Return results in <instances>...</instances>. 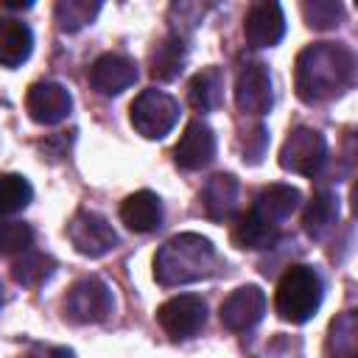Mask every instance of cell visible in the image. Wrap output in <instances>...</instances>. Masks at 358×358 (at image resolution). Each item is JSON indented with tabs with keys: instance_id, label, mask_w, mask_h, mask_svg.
<instances>
[{
	"instance_id": "obj_1",
	"label": "cell",
	"mask_w": 358,
	"mask_h": 358,
	"mask_svg": "<svg viewBox=\"0 0 358 358\" xmlns=\"http://www.w3.org/2000/svg\"><path fill=\"white\" fill-rule=\"evenodd\" d=\"M355 78V56L336 42H313L299 50L294 64V90L302 103H324L341 95Z\"/></svg>"
},
{
	"instance_id": "obj_19",
	"label": "cell",
	"mask_w": 358,
	"mask_h": 358,
	"mask_svg": "<svg viewBox=\"0 0 358 358\" xmlns=\"http://www.w3.org/2000/svg\"><path fill=\"white\" fill-rule=\"evenodd\" d=\"M34 50V34L22 20L3 17L0 20V64L20 67Z\"/></svg>"
},
{
	"instance_id": "obj_29",
	"label": "cell",
	"mask_w": 358,
	"mask_h": 358,
	"mask_svg": "<svg viewBox=\"0 0 358 358\" xmlns=\"http://www.w3.org/2000/svg\"><path fill=\"white\" fill-rule=\"evenodd\" d=\"M241 145H243V159H249V162H257L260 157H263V148H266V129L263 126H255L243 140H241Z\"/></svg>"
},
{
	"instance_id": "obj_12",
	"label": "cell",
	"mask_w": 358,
	"mask_h": 358,
	"mask_svg": "<svg viewBox=\"0 0 358 358\" xmlns=\"http://www.w3.org/2000/svg\"><path fill=\"white\" fill-rule=\"evenodd\" d=\"M285 34V14L280 3L260 0L252 3L243 17V36L252 48H274Z\"/></svg>"
},
{
	"instance_id": "obj_13",
	"label": "cell",
	"mask_w": 358,
	"mask_h": 358,
	"mask_svg": "<svg viewBox=\"0 0 358 358\" xmlns=\"http://www.w3.org/2000/svg\"><path fill=\"white\" fill-rule=\"evenodd\" d=\"M215 157V134L204 120H190L173 148V162L182 171H201Z\"/></svg>"
},
{
	"instance_id": "obj_5",
	"label": "cell",
	"mask_w": 358,
	"mask_h": 358,
	"mask_svg": "<svg viewBox=\"0 0 358 358\" xmlns=\"http://www.w3.org/2000/svg\"><path fill=\"white\" fill-rule=\"evenodd\" d=\"M131 126L145 140H162L179 120V103L162 90H143L129 106Z\"/></svg>"
},
{
	"instance_id": "obj_23",
	"label": "cell",
	"mask_w": 358,
	"mask_h": 358,
	"mask_svg": "<svg viewBox=\"0 0 358 358\" xmlns=\"http://www.w3.org/2000/svg\"><path fill=\"white\" fill-rule=\"evenodd\" d=\"M224 98V73L218 67H204L190 78L187 101L196 112H213Z\"/></svg>"
},
{
	"instance_id": "obj_20",
	"label": "cell",
	"mask_w": 358,
	"mask_h": 358,
	"mask_svg": "<svg viewBox=\"0 0 358 358\" xmlns=\"http://www.w3.org/2000/svg\"><path fill=\"white\" fill-rule=\"evenodd\" d=\"M299 201H302V196H299L296 187H291V185H268V187H263L257 193L252 210L260 213L266 221H271V224L280 227L299 207Z\"/></svg>"
},
{
	"instance_id": "obj_28",
	"label": "cell",
	"mask_w": 358,
	"mask_h": 358,
	"mask_svg": "<svg viewBox=\"0 0 358 358\" xmlns=\"http://www.w3.org/2000/svg\"><path fill=\"white\" fill-rule=\"evenodd\" d=\"M34 241V229L22 221H0V255H17L25 252Z\"/></svg>"
},
{
	"instance_id": "obj_17",
	"label": "cell",
	"mask_w": 358,
	"mask_h": 358,
	"mask_svg": "<svg viewBox=\"0 0 358 358\" xmlns=\"http://www.w3.org/2000/svg\"><path fill=\"white\" fill-rule=\"evenodd\" d=\"M185 62H187V48L182 42V36L168 34L154 45V50L148 56V73L154 81H173L185 70Z\"/></svg>"
},
{
	"instance_id": "obj_24",
	"label": "cell",
	"mask_w": 358,
	"mask_h": 358,
	"mask_svg": "<svg viewBox=\"0 0 358 358\" xmlns=\"http://www.w3.org/2000/svg\"><path fill=\"white\" fill-rule=\"evenodd\" d=\"M56 268V260L45 252H28L22 255L14 266H11V277L17 285H25V288H39L45 280H50Z\"/></svg>"
},
{
	"instance_id": "obj_16",
	"label": "cell",
	"mask_w": 358,
	"mask_h": 358,
	"mask_svg": "<svg viewBox=\"0 0 358 358\" xmlns=\"http://www.w3.org/2000/svg\"><path fill=\"white\" fill-rule=\"evenodd\" d=\"M120 221L131 232H154L162 224V201L151 190H137L123 199L120 204Z\"/></svg>"
},
{
	"instance_id": "obj_10",
	"label": "cell",
	"mask_w": 358,
	"mask_h": 358,
	"mask_svg": "<svg viewBox=\"0 0 358 358\" xmlns=\"http://www.w3.org/2000/svg\"><path fill=\"white\" fill-rule=\"evenodd\" d=\"M25 109L34 123L56 126L62 123L73 109V95L59 81H36L25 92Z\"/></svg>"
},
{
	"instance_id": "obj_11",
	"label": "cell",
	"mask_w": 358,
	"mask_h": 358,
	"mask_svg": "<svg viewBox=\"0 0 358 358\" xmlns=\"http://www.w3.org/2000/svg\"><path fill=\"white\" fill-rule=\"evenodd\" d=\"M266 313V294L257 285H241L221 302V324L232 333L252 330Z\"/></svg>"
},
{
	"instance_id": "obj_27",
	"label": "cell",
	"mask_w": 358,
	"mask_h": 358,
	"mask_svg": "<svg viewBox=\"0 0 358 358\" xmlns=\"http://www.w3.org/2000/svg\"><path fill=\"white\" fill-rule=\"evenodd\" d=\"M302 17L308 22V28L313 31H330L341 22L344 17V6L336 0H313V3H302Z\"/></svg>"
},
{
	"instance_id": "obj_2",
	"label": "cell",
	"mask_w": 358,
	"mask_h": 358,
	"mask_svg": "<svg viewBox=\"0 0 358 358\" xmlns=\"http://www.w3.org/2000/svg\"><path fill=\"white\" fill-rule=\"evenodd\" d=\"M218 266V252L210 238L199 232H179L168 238L154 255V280L165 288L207 280Z\"/></svg>"
},
{
	"instance_id": "obj_6",
	"label": "cell",
	"mask_w": 358,
	"mask_h": 358,
	"mask_svg": "<svg viewBox=\"0 0 358 358\" xmlns=\"http://www.w3.org/2000/svg\"><path fill=\"white\" fill-rule=\"evenodd\" d=\"M324 159H327V143L310 126L291 129L280 148V168L299 173V176H316Z\"/></svg>"
},
{
	"instance_id": "obj_26",
	"label": "cell",
	"mask_w": 358,
	"mask_h": 358,
	"mask_svg": "<svg viewBox=\"0 0 358 358\" xmlns=\"http://www.w3.org/2000/svg\"><path fill=\"white\" fill-rule=\"evenodd\" d=\"M34 199V187L20 173H0V215H14L25 210Z\"/></svg>"
},
{
	"instance_id": "obj_15",
	"label": "cell",
	"mask_w": 358,
	"mask_h": 358,
	"mask_svg": "<svg viewBox=\"0 0 358 358\" xmlns=\"http://www.w3.org/2000/svg\"><path fill=\"white\" fill-rule=\"evenodd\" d=\"M238 179L232 173H215L204 182L201 193H199V201H201V210L210 221H227L235 215L238 210Z\"/></svg>"
},
{
	"instance_id": "obj_14",
	"label": "cell",
	"mask_w": 358,
	"mask_h": 358,
	"mask_svg": "<svg viewBox=\"0 0 358 358\" xmlns=\"http://www.w3.org/2000/svg\"><path fill=\"white\" fill-rule=\"evenodd\" d=\"M137 81V64L123 53H103L90 67V84L95 92L112 98Z\"/></svg>"
},
{
	"instance_id": "obj_4",
	"label": "cell",
	"mask_w": 358,
	"mask_h": 358,
	"mask_svg": "<svg viewBox=\"0 0 358 358\" xmlns=\"http://www.w3.org/2000/svg\"><path fill=\"white\" fill-rule=\"evenodd\" d=\"M62 308H64V316L76 324H98L115 308L112 288L101 277H92V274L81 277L67 288Z\"/></svg>"
},
{
	"instance_id": "obj_8",
	"label": "cell",
	"mask_w": 358,
	"mask_h": 358,
	"mask_svg": "<svg viewBox=\"0 0 358 358\" xmlns=\"http://www.w3.org/2000/svg\"><path fill=\"white\" fill-rule=\"evenodd\" d=\"M157 322L176 341L179 338H190V336H196L204 327V322H207V305L196 294H182V296H173V299H168V302L159 305Z\"/></svg>"
},
{
	"instance_id": "obj_30",
	"label": "cell",
	"mask_w": 358,
	"mask_h": 358,
	"mask_svg": "<svg viewBox=\"0 0 358 358\" xmlns=\"http://www.w3.org/2000/svg\"><path fill=\"white\" fill-rule=\"evenodd\" d=\"M22 358H73V352H67V350H50V355H36V352H31V355H22Z\"/></svg>"
},
{
	"instance_id": "obj_31",
	"label": "cell",
	"mask_w": 358,
	"mask_h": 358,
	"mask_svg": "<svg viewBox=\"0 0 358 358\" xmlns=\"http://www.w3.org/2000/svg\"><path fill=\"white\" fill-rule=\"evenodd\" d=\"M3 299H6V296H3V282H0V308H3Z\"/></svg>"
},
{
	"instance_id": "obj_7",
	"label": "cell",
	"mask_w": 358,
	"mask_h": 358,
	"mask_svg": "<svg viewBox=\"0 0 358 358\" xmlns=\"http://www.w3.org/2000/svg\"><path fill=\"white\" fill-rule=\"evenodd\" d=\"M67 238L73 249L84 257H103L117 243V232L95 210H78L67 224Z\"/></svg>"
},
{
	"instance_id": "obj_3",
	"label": "cell",
	"mask_w": 358,
	"mask_h": 358,
	"mask_svg": "<svg viewBox=\"0 0 358 358\" xmlns=\"http://www.w3.org/2000/svg\"><path fill=\"white\" fill-rule=\"evenodd\" d=\"M322 305V277L310 266H288L274 291V310L282 322L305 324Z\"/></svg>"
},
{
	"instance_id": "obj_18",
	"label": "cell",
	"mask_w": 358,
	"mask_h": 358,
	"mask_svg": "<svg viewBox=\"0 0 358 358\" xmlns=\"http://www.w3.org/2000/svg\"><path fill=\"white\" fill-rule=\"evenodd\" d=\"M280 238V227L266 221L260 213H255L252 207L238 215L235 227H232V243L241 246V249H252V252H260V249H268L274 246Z\"/></svg>"
},
{
	"instance_id": "obj_21",
	"label": "cell",
	"mask_w": 358,
	"mask_h": 358,
	"mask_svg": "<svg viewBox=\"0 0 358 358\" xmlns=\"http://www.w3.org/2000/svg\"><path fill=\"white\" fill-rule=\"evenodd\" d=\"M324 358H358V313H338L324 338Z\"/></svg>"
},
{
	"instance_id": "obj_9",
	"label": "cell",
	"mask_w": 358,
	"mask_h": 358,
	"mask_svg": "<svg viewBox=\"0 0 358 358\" xmlns=\"http://www.w3.org/2000/svg\"><path fill=\"white\" fill-rule=\"evenodd\" d=\"M235 103L243 115H266L274 103V92H271V76L268 67L263 62H246L238 70L235 78Z\"/></svg>"
},
{
	"instance_id": "obj_22",
	"label": "cell",
	"mask_w": 358,
	"mask_h": 358,
	"mask_svg": "<svg viewBox=\"0 0 358 358\" xmlns=\"http://www.w3.org/2000/svg\"><path fill=\"white\" fill-rule=\"evenodd\" d=\"M338 221V199L327 190H319L310 196L305 213H302V229L310 235V238H324Z\"/></svg>"
},
{
	"instance_id": "obj_25",
	"label": "cell",
	"mask_w": 358,
	"mask_h": 358,
	"mask_svg": "<svg viewBox=\"0 0 358 358\" xmlns=\"http://www.w3.org/2000/svg\"><path fill=\"white\" fill-rule=\"evenodd\" d=\"M98 11H101L98 0H59L53 6V17H56L59 28L67 34H76L84 25H90L98 17Z\"/></svg>"
}]
</instances>
